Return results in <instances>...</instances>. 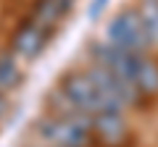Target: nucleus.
<instances>
[{"mask_svg":"<svg viewBox=\"0 0 158 147\" xmlns=\"http://www.w3.org/2000/svg\"><path fill=\"white\" fill-rule=\"evenodd\" d=\"M92 137L103 147H121L129 137L124 110H100L92 116Z\"/></svg>","mask_w":158,"mask_h":147,"instance_id":"nucleus-5","label":"nucleus"},{"mask_svg":"<svg viewBox=\"0 0 158 147\" xmlns=\"http://www.w3.org/2000/svg\"><path fill=\"white\" fill-rule=\"evenodd\" d=\"M48 37H50V32L45 26H40L34 18H24L11 32V53L21 61H34L42 53Z\"/></svg>","mask_w":158,"mask_h":147,"instance_id":"nucleus-4","label":"nucleus"},{"mask_svg":"<svg viewBox=\"0 0 158 147\" xmlns=\"http://www.w3.org/2000/svg\"><path fill=\"white\" fill-rule=\"evenodd\" d=\"M21 81H24V74H21V68L16 66V61H13L11 55H0V92L8 95V92H13Z\"/></svg>","mask_w":158,"mask_h":147,"instance_id":"nucleus-9","label":"nucleus"},{"mask_svg":"<svg viewBox=\"0 0 158 147\" xmlns=\"http://www.w3.org/2000/svg\"><path fill=\"white\" fill-rule=\"evenodd\" d=\"M135 84L140 89L142 100H150V97H158V61L153 55H145L142 53L137 58V71H135Z\"/></svg>","mask_w":158,"mask_h":147,"instance_id":"nucleus-7","label":"nucleus"},{"mask_svg":"<svg viewBox=\"0 0 158 147\" xmlns=\"http://www.w3.org/2000/svg\"><path fill=\"white\" fill-rule=\"evenodd\" d=\"M37 134L53 147H87L92 137V116H48L37 124Z\"/></svg>","mask_w":158,"mask_h":147,"instance_id":"nucleus-1","label":"nucleus"},{"mask_svg":"<svg viewBox=\"0 0 158 147\" xmlns=\"http://www.w3.org/2000/svg\"><path fill=\"white\" fill-rule=\"evenodd\" d=\"M6 113H8V100H6V95L0 92V118H3Z\"/></svg>","mask_w":158,"mask_h":147,"instance_id":"nucleus-11","label":"nucleus"},{"mask_svg":"<svg viewBox=\"0 0 158 147\" xmlns=\"http://www.w3.org/2000/svg\"><path fill=\"white\" fill-rule=\"evenodd\" d=\"M63 95L71 100V105L77 108L79 113H87V116H95L100 110H106V102H103L100 92H98L95 81L90 79L87 71H69L61 76V84Z\"/></svg>","mask_w":158,"mask_h":147,"instance_id":"nucleus-3","label":"nucleus"},{"mask_svg":"<svg viewBox=\"0 0 158 147\" xmlns=\"http://www.w3.org/2000/svg\"><path fill=\"white\" fill-rule=\"evenodd\" d=\"M106 42L121 47V50H129V53H145L148 50V37H145V29H142L137 8H127V11L116 13L108 21Z\"/></svg>","mask_w":158,"mask_h":147,"instance_id":"nucleus-2","label":"nucleus"},{"mask_svg":"<svg viewBox=\"0 0 158 147\" xmlns=\"http://www.w3.org/2000/svg\"><path fill=\"white\" fill-rule=\"evenodd\" d=\"M137 13L148 37V47H158V0H140Z\"/></svg>","mask_w":158,"mask_h":147,"instance_id":"nucleus-8","label":"nucleus"},{"mask_svg":"<svg viewBox=\"0 0 158 147\" xmlns=\"http://www.w3.org/2000/svg\"><path fill=\"white\" fill-rule=\"evenodd\" d=\"M106 6H108V0H92V6H90V18H92V21L106 11Z\"/></svg>","mask_w":158,"mask_h":147,"instance_id":"nucleus-10","label":"nucleus"},{"mask_svg":"<svg viewBox=\"0 0 158 147\" xmlns=\"http://www.w3.org/2000/svg\"><path fill=\"white\" fill-rule=\"evenodd\" d=\"M71 6H74V0H34L29 18H34L40 26H45L48 32H53L69 16Z\"/></svg>","mask_w":158,"mask_h":147,"instance_id":"nucleus-6","label":"nucleus"}]
</instances>
